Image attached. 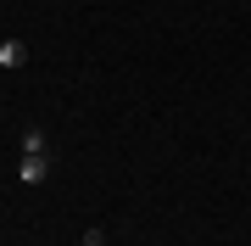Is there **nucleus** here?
Wrapping results in <instances>:
<instances>
[{
    "label": "nucleus",
    "instance_id": "7ed1b4c3",
    "mask_svg": "<svg viewBox=\"0 0 251 246\" xmlns=\"http://www.w3.org/2000/svg\"><path fill=\"white\" fill-rule=\"evenodd\" d=\"M0 67H23V45L17 39H0Z\"/></svg>",
    "mask_w": 251,
    "mask_h": 246
},
{
    "label": "nucleus",
    "instance_id": "f257e3e1",
    "mask_svg": "<svg viewBox=\"0 0 251 246\" xmlns=\"http://www.w3.org/2000/svg\"><path fill=\"white\" fill-rule=\"evenodd\" d=\"M17 179H23V185H45V179H50V157H23Z\"/></svg>",
    "mask_w": 251,
    "mask_h": 246
},
{
    "label": "nucleus",
    "instance_id": "20e7f679",
    "mask_svg": "<svg viewBox=\"0 0 251 246\" xmlns=\"http://www.w3.org/2000/svg\"><path fill=\"white\" fill-rule=\"evenodd\" d=\"M84 246H106V235L100 229H84Z\"/></svg>",
    "mask_w": 251,
    "mask_h": 246
},
{
    "label": "nucleus",
    "instance_id": "f03ea898",
    "mask_svg": "<svg viewBox=\"0 0 251 246\" xmlns=\"http://www.w3.org/2000/svg\"><path fill=\"white\" fill-rule=\"evenodd\" d=\"M23 157H50V140H45V129H28V135H23Z\"/></svg>",
    "mask_w": 251,
    "mask_h": 246
}]
</instances>
